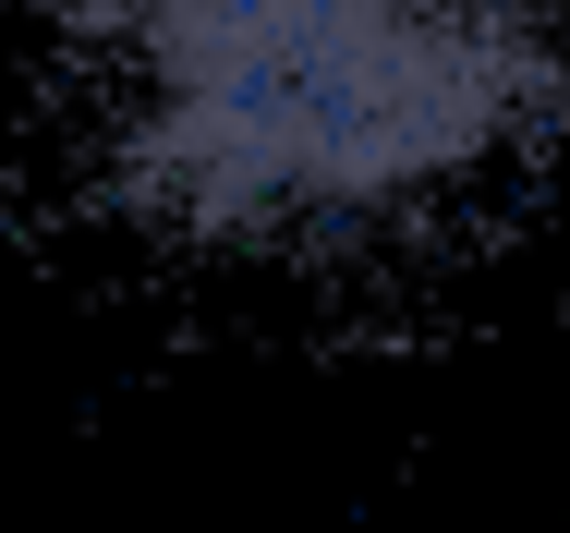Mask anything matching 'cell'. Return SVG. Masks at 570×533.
Here are the masks:
<instances>
[{
	"mask_svg": "<svg viewBox=\"0 0 570 533\" xmlns=\"http://www.w3.org/2000/svg\"><path fill=\"white\" fill-rule=\"evenodd\" d=\"M98 170L146 230L304 243L473 195L570 109V0H73Z\"/></svg>",
	"mask_w": 570,
	"mask_h": 533,
	"instance_id": "6da1fadb",
	"label": "cell"
}]
</instances>
